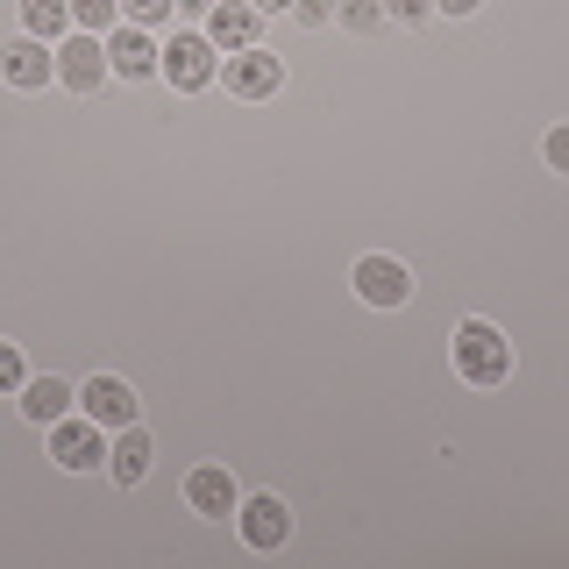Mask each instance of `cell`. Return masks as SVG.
I'll use <instances>...</instances> for the list:
<instances>
[{"instance_id": "11", "label": "cell", "mask_w": 569, "mask_h": 569, "mask_svg": "<svg viewBox=\"0 0 569 569\" xmlns=\"http://www.w3.org/2000/svg\"><path fill=\"white\" fill-rule=\"evenodd\" d=\"M79 413H86V420H100L107 435H114V427H129V420H136V391L121 385V378H86V385H79Z\"/></svg>"}, {"instance_id": "9", "label": "cell", "mask_w": 569, "mask_h": 569, "mask_svg": "<svg viewBox=\"0 0 569 569\" xmlns=\"http://www.w3.org/2000/svg\"><path fill=\"white\" fill-rule=\"evenodd\" d=\"M356 292H363V307H406L413 299V271L399 257H363L356 263Z\"/></svg>"}, {"instance_id": "23", "label": "cell", "mask_w": 569, "mask_h": 569, "mask_svg": "<svg viewBox=\"0 0 569 569\" xmlns=\"http://www.w3.org/2000/svg\"><path fill=\"white\" fill-rule=\"evenodd\" d=\"M485 0H435V14H477Z\"/></svg>"}, {"instance_id": "19", "label": "cell", "mask_w": 569, "mask_h": 569, "mask_svg": "<svg viewBox=\"0 0 569 569\" xmlns=\"http://www.w3.org/2000/svg\"><path fill=\"white\" fill-rule=\"evenodd\" d=\"M22 385H29L22 349H14V342H0V391H22Z\"/></svg>"}, {"instance_id": "25", "label": "cell", "mask_w": 569, "mask_h": 569, "mask_svg": "<svg viewBox=\"0 0 569 569\" xmlns=\"http://www.w3.org/2000/svg\"><path fill=\"white\" fill-rule=\"evenodd\" d=\"M178 14H213V0H178Z\"/></svg>"}, {"instance_id": "7", "label": "cell", "mask_w": 569, "mask_h": 569, "mask_svg": "<svg viewBox=\"0 0 569 569\" xmlns=\"http://www.w3.org/2000/svg\"><path fill=\"white\" fill-rule=\"evenodd\" d=\"M0 79H8L14 93H43V86L58 79V50L36 43V36H14V43L0 50Z\"/></svg>"}, {"instance_id": "13", "label": "cell", "mask_w": 569, "mask_h": 569, "mask_svg": "<svg viewBox=\"0 0 569 569\" xmlns=\"http://www.w3.org/2000/svg\"><path fill=\"white\" fill-rule=\"evenodd\" d=\"M257 29H263V14L249 8V0H213V14H207V43L213 50H249Z\"/></svg>"}, {"instance_id": "16", "label": "cell", "mask_w": 569, "mask_h": 569, "mask_svg": "<svg viewBox=\"0 0 569 569\" xmlns=\"http://www.w3.org/2000/svg\"><path fill=\"white\" fill-rule=\"evenodd\" d=\"M335 22H342L349 36H378L385 29V0H342V8H335Z\"/></svg>"}, {"instance_id": "18", "label": "cell", "mask_w": 569, "mask_h": 569, "mask_svg": "<svg viewBox=\"0 0 569 569\" xmlns=\"http://www.w3.org/2000/svg\"><path fill=\"white\" fill-rule=\"evenodd\" d=\"M335 8H342V0H292V22L299 29H335Z\"/></svg>"}, {"instance_id": "17", "label": "cell", "mask_w": 569, "mask_h": 569, "mask_svg": "<svg viewBox=\"0 0 569 569\" xmlns=\"http://www.w3.org/2000/svg\"><path fill=\"white\" fill-rule=\"evenodd\" d=\"M114 8H121V0H71V29L107 36V29H114Z\"/></svg>"}, {"instance_id": "21", "label": "cell", "mask_w": 569, "mask_h": 569, "mask_svg": "<svg viewBox=\"0 0 569 569\" xmlns=\"http://www.w3.org/2000/svg\"><path fill=\"white\" fill-rule=\"evenodd\" d=\"M435 0H385V22H427Z\"/></svg>"}, {"instance_id": "1", "label": "cell", "mask_w": 569, "mask_h": 569, "mask_svg": "<svg viewBox=\"0 0 569 569\" xmlns=\"http://www.w3.org/2000/svg\"><path fill=\"white\" fill-rule=\"evenodd\" d=\"M449 356H456V378H470V385H485V391L512 378V342L491 328V320H462Z\"/></svg>"}, {"instance_id": "2", "label": "cell", "mask_w": 569, "mask_h": 569, "mask_svg": "<svg viewBox=\"0 0 569 569\" xmlns=\"http://www.w3.org/2000/svg\"><path fill=\"white\" fill-rule=\"evenodd\" d=\"M157 71H164L178 93H207V86L221 79V58H213V43H207V36L178 29L171 43H164V64H157Z\"/></svg>"}, {"instance_id": "5", "label": "cell", "mask_w": 569, "mask_h": 569, "mask_svg": "<svg viewBox=\"0 0 569 569\" xmlns=\"http://www.w3.org/2000/svg\"><path fill=\"white\" fill-rule=\"evenodd\" d=\"M221 79H228V93H236V100H271L278 86H284V58H271L263 43H249V50H228Z\"/></svg>"}, {"instance_id": "12", "label": "cell", "mask_w": 569, "mask_h": 569, "mask_svg": "<svg viewBox=\"0 0 569 569\" xmlns=\"http://www.w3.org/2000/svg\"><path fill=\"white\" fill-rule=\"evenodd\" d=\"M150 435H142V427L129 420V427H114V441H107V477H114L121 491L129 485H142V477H150Z\"/></svg>"}, {"instance_id": "22", "label": "cell", "mask_w": 569, "mask_h": 569, "mask_svg": "<svg viewBox=\"0 0 569 569\" xmlns=\"http://www.w3.org/2000/svg\"><path fill=\"white\" fill-rule=\"evenodd\" d=\"M541 150H548V171H562V178H569V121H562V129H548Z\"/></svg>"}, {"instance_id": "6", "label": "cell", "mask_w": 569, "mask_h": 569, "mask_svg": "<svg viewBox=\"0 0 569 569\" xmlns=\"http://www.w3.org/2000/svg\"><path fill=\"white\" fill-rule=\"evenodd\" d=\"M236 527H242V541L257 548V556H278L284 541H292V512H284V498H242L236 506Z\"/></svg>"}, {"instance_id": "3", "label": "cell", "mask_w": 569, "mask_h": 569, "mask_svg": "<svg viewBox=\"0 0 569 569\" xmlns=\"http://www.w3.org/2000/svg\"><path fill=\"white\" fill-rule=\"evenodd\" d=\"M50 462L58 470H107V427L86 413H64L50 427Z\"/></svg>"}, {"instance_id": "20", "label": "cell", "mask_w": 569, "mask_h": 569, "mask_svg": "<svg viewBox=\"0 0 569 569\" xmlns=\"http://www.w3.org/2000/svg\"><path fill=\"white\" fill-rule=\"evenodd\" d=\"M121 8H129V14H136V22H142V29H164V22H171V8H178V0H121Z\"/></svg>"}, {"instance_id": "10", "label": "cell", "mask_w": 569, "mask_h": 569, "mask_svg": "<svg viewBox=\"0 0 569 569\" xmlns=\"http://www.w3.org/2000/svg\"><path fill=\"white\" fill-rule=\"evenodd\" d=\"M186 506L200 512V520H236L242 491H236V477H228L221 462H200V470L186 477Z\"/></svg>"}, {"instance_id": "24", "label": "cell", "mask_w": 569, "mask_h": 569, "mask_svg": "<svg viewBox=\"0 0 569 569\" xmlns=\"http://www.w3.org/2000/svg\"><path fill=\"white\" fill-rule=\"evenodd\" d=\"M249 8H257V14H284V8H292V0H249Z\"/></svg>"}, {"instance_id": "15", "label": "cell", "mask_w": 569, "mask_h": 569, "mask_svg": "<svg viewBox=\"0 0 569 569\" xmlns=\"http://www.w3.org/2000/svg\"><path fill=\"white\" fill-rule=\"evenodd\" d=\"M22 36H36V43L58 50L71 36V0H22Z\"/></svg>"}, {"instance_id": "14", "label": "cell", "mask_w": 569, "mask_h": 569, "mask_svg": "<svg viewBox=\"0 0 569 569\" xmlns=\"http://www.w3.org/2000/svg\"><path fill=\"white\" fill-rule=\"evenodd\" d=\"M22 413L36 427H58L64 413H79V385H64V378H29L22 385Z\"/></svg>"}, {"instance_id": "4", "label": "cell", "mask_w": 569, "mask_h": 569, "mask_svg": "<svg viewBox=\"0 0 569 569\" xmlns=\"http://www.w3.org/2000/svg\"><path fill=\"white\" fill-rule=\"evenodd\" d=\"M58 86L64 93H100L107 86V36H86V29L64 36L58 43Z\"/></svg>"}, {"instance_id": "8", "label": "cell", "mask_w": 569, "mask_h": 569, "mask_svg": "<svg viewBox=\"0 0 569 569\" xmlns=\"http://www.w3.org/2000/svg\"><path fill=\"white\" fill-rule=\"evenodd\" d=\"M157 64H164V50L150 43V29H142V22L107 29V71H114V79H157Z\"/></svg>"}]
</instances>
